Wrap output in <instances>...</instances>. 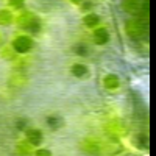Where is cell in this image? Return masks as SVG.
Wrapping results in <instances>:
<instances>
[{
  "instance_id": "6da1fadb",
  "label": "cell",
  "mask_w": 156,
  "mask_h": 156,
  "mask_svg": "<svg viewBox=\"0 0 156 156\" xmlns=\"http://www.w3.org/2000/svg\"><path fill=\"white\" fill-rule=\"evenodd\" d=\"M14 47H16L17 51H27L31 47V42H30L28 37H19V39H16Z\"/></svg>"
},
{
  "instance_id": "7a4b0ae2",
  "label": "cell",
  "mask_w": 156,
  "mask_h": 156,
  "mask_svg": "<svg viewBox=\"0 0 156 156\" xmlns=\"http://www.w3.org/2000/svg\"><path fill=\"white\" fill-rule=\"evenodd\" d=\"M27 136H28L30 142H33L34 145H37L39 142H41V139H42V136H41V131H37V129H30V131L27 133Z\"/></svg>"
},
{
  "instance_id": "3957f363",
  "label": "cell",
  "mask_w": 156,
  "mask_h": 156,
  "mask_svg": "<svg viewBox=\"0 0 156 156\" xmlns=\"http://www.w3.org/2000/svg\"><path fill=\"white\" fill-rule=\"evenodd\" d=\"M73 73L78 75V76H81L86 73V67L84 66H80V64H75V67H73Z\"/></svg>"
},
{
  "instance_id": "277c9868",
  "label": "cell",
  "mask_w": 156,
  "mask_h": 156,
  "mask_svg": "<svg viewBox=\"0 0 156 156\" xmlns=\"http://www.w3.org/2000/svg\"><path fill=\"white\" fill-rule=\"evenodd\" d=\"M97 22H98V17H95V16H89L86 19V23H97Z\"/></svg>"
},
{
  "instance_id": "5b68a950",
  "label": "cell",
  "mask_w": 156,
  "mask_h": 156,
  "mask_svg": "<svg viewBox=\"0 0 156 156\" xmlns=\"http://www.w3.org/2000/svg\"><path fill=\"white\" fill-rule=\"evenodd\" d=\"M37 156H48V151H47V150H41Z\"/></svg>"
}]
</instances>
